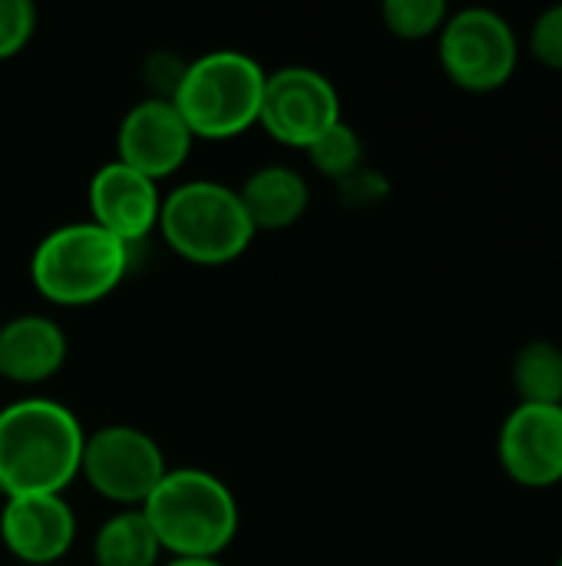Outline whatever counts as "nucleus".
I'll list each match as a JSON object with an SVG mask.
<instances>
[{"label": "nucleus", "instance_id": "nucleus-3", "mask_svg": "<svg viewBox=\"0 0 562 566\" xmlns=\"http://www.w3.org/2000/svg\"><path fill=\"white\" fill-rule=\"evenodd\" d=\"M265 70L242 50H209L182 66L172 83V106L192 139L225 143L258 126Z\"/></svg>", "mask_w": 562, "mask_h": 566}, {"label": "nucleus", "instance_id": "nucleus-18", "mask_svg": "<svg viewBox=\"0 0 562 566\" xmlns=\"http://www.w3.org/2000/svg\"><path fill=\"white\" fill-rule=\"evenodd\" d=\"M447 17H450V7L444 0H384L381 3L384 30L407 43L437 36Z\"/></svg>", "mask_w": 562, "mask_h": 566}, {"label": "nucleus", "instance_id": "nucleus-5", "mask_svg": "<svg viewBox=\"0 0 562 566\" xmlns=\"http://www.w3.org/2000/svg\"><path fill=\"white\" fill-rule=\"evenodd\" d=\"M156 232L189 265L219 269L248 252L255 229L238 189L215 179H189L162 196Z\"/></svg>", "mask_w": 562, "mask_h": 566}, {"label": "nucleus", "instance_id": "nucleus-14", "mask_svg": "<svg viewBox=\"0 0 562 566\" xmlns=\"http://www.w3.org/2000/svg\"><path fill=\"white\" fill-rule=\"evenodd\" d=\"M238 199L245 206V216L258 232H285L298 226L311 206V189L308 179L285 163H268L258 166L245 176L238 186Z\"/></svg>", "mask_w": 562, "mask_h": 566}, {"label": "nucleus", "instance_id": "nucleus-22", "mask_svg": "<svg viewBox=\"0 0 562 566\" xmlns=\"http://www.w3.org/2000/svg\"><path fill=\"white\" fill-rule=\"evenodd\" d=\"M556 566H562V554H560V560H556Z\"/></svg>", "mask_w": 562, "mask_h": 566}, {"label": "nucleus", "instance_id": "nucleus-19", "mask_svg": "<svg viewBox=\"0 0 562 566\" xmlns=\"http://www.w3.org/2000/svg\"><path fill=\"white\" fill-rule=\"evenodd\" d=\"M527 53L547 66L562 73V3L540 10L527 30Z\"/></svg>", "mask_w": 562, "mask_h": 566}, {"label": "nucleus", "instance_id": "nucleus-21", "mask_svg": "<svg viewBox=\"0 0 562 566\" xmlns=\"http://www.w3.org/2000/svg\"><path fill=\"white\" fill-rule=\"evenodd\" d=\"M159 566H225L222 560H202V557H166Z\"/></svg>", "mask_w": 562, "mask_h": 566}, {"label": "nucleus", "instance_id": "nucleus-13", "mask_svg": "<svg viewBox=\"0 0 562 566\" xmlns=\"http://www.w3.org/2000/svg\"><path fill=\"white\" fill-rule=\"evenodd\" d=\"M66 332L60 322L26 312L0 322V378L10 385H43L66 365Z\"/></svg>", "mask_w": 562, "mask_h": 566}, {"label": "nucleus", "instance_id": "nucleus-15", "mask_svg": "<svg viewBox=\"0 0 562 566\" xmlns=\"http://www.w3.org/2000/svg\"><path fill=\"white\" fill-rule=\"evenodd\" d=\"M162 560L166 554L139 507L116 511L93 534V564L96 566H159Z\"/></svg>", "mask_w": 562, "mask_h": 566}, {"label": "nucleus", "instance_id": "nucleus-8", "mask_svg": "<svg viewBox=\"0 0 562 566\" xmlns=\"http://www.w3.org/2000/svg\"><path fill=\"white\" fill-rule=\"evenodd\" d=\"M341 119V96L321 70L282 66L265 76L258 126L275 143L305 153Z\"/></svg>", "mask_w": 562, "mask_h": 566}, {"label": "nucleus", "instance_id": "nucleus-7", "mask_svg": "<svg viewBox=\"0 0 562 566\" xmlns=\"http://www.w3.org/2000/svg\"><path fill=\"white\" fill-rule=\"evenodd\" d=\"M169 464L152 434L136 424H106L86 434L79 478L119 511L142 507Z\"/></svg>", "mask_w": 562, "mask_h": 566}, {"label": "nucleus", "instance_id": "nucleus-17", "mask_svg": "<svg viewBox=\"0 0 562 566\" xmlns=\"http://www.w3.org/2000/svg\"><path fill=\"white\" fill-rule=\"evenodd\" d=\"M305 153H308L311 166H315L321 176L335 179V182H344V179H351L354 172L364 169V143H361L358 129H354L348 119L335 123V126H331L318 143H311Z\"/></svg>", "mask_w": 562, "mask_h": 566}, {"label": "nucleus", "instance_id": "nucleus-12", "mask_svg": "<svg viewBox=\"0 0 562 566\" xmlns=\"http://www.w3.org/2000/svg\"><path fill=\"white\" fill-rule=\"evenodd\" d=\"M0 541L23 566H60L76 544V514L63 494L10 497L0 511Z\"/></svg>", "mask_w": 562, "mask_h": 566}, {"label": "nucleus", "instance_id": "nucleus-6", "mask_svg": "<svg viewBox=\"0 0 562 566\" xmlns=\"http://www.w3.org/2000/svg\"><path fill=\"white\" fill-rule=\"evenodd\" d=\"M437 60L444 76L474 96L503 90L520 66L517 27L490 7L450 10L437 33Z\"/></svg>", "mask_w": 562, "mask_h": 566}, {"label": "nucleus", "instance_id": "nucleus-2", "mask_svg": "<svg viewBox=\"0 0 562 566\" xmlns=\"http://www.w3.org/2000/svg\"><path fill=\"white\" fill-rule=\"evenodd\" d=\"M139 511L166 557L219 560L242 524L232 488L202 468H169Z\"/></svg>", "mask_w": 562, "mask_h": 566}, {"label": "nucleus", "instance_id": "nucleus-1", "mask_svg": "<svg viewBox=\"0 0 562 566\" xmlns=\"http://www.w3.org/2000/svg\"><path fill=\"white\" fill-rule=\"evenodd\" d=\"M86 431L79 418L50 398H20L0 408V494H63L79 478Z\"/></svg>", "mask_w": 562, "mask_h": 566}, {"label": "nucleus", "instance_id": "nucleus-16", "mask_svg": "<svg viewBox=\"0 0 562 566\" xmlns=\"http://www.w3.org/2000/svg\"><path fill=\"white\" fill-rule=\"evenodd\" d=\"M517 405H562V345L533 338L520 345L510 365Z\"/></svg>", "mask_w": 562, "mask_h": 566}, {"label": "nucleus", "instance_id": "nucleus-20", "mask_svg": "<svg viewBox=\"0 0 562 566\" xmlns=\"http://www.w3.org/2000/svg\"><path fill=\"white\" fill-rule=\"evenodd\" d=\"M36 33V7L30 0H0V63L23 53Z\"/></svg>", "mask_w": 562, "mask_h": 566}, {"label": "nucleus", "instance_id": "nucleus-9", "mask_svg": "<svg viewBox=\"0 0 562 566\" xmlns=\"http://www.w3.org/2000/svg\"><path fill=\"white\" fill-rule=\"evenodd\" d=\"M497 461L517 488H560L562 405H513L497 431Z\"/></svg>", "mask_w": 562, "mask_h": 566}, {"label": "nucleus", "instance_id": "nucleus-4", "mask_svg": "<svg viewBox=\"0 0 562 566\" xmlns=\"http://www.w3.org/2000/svg\"><path fill=\"white\" fill-rule=\"evenodd\" d=\"M132 262V249L96 222H66L46 232L30 255V282L50 305L86 308L109 298Z\"/></svg>", "mask_w": 562, "mask_h": 566}, {"label": "nucleus", "instance_id": "nucleus-11", "mask_svg": "<svg viewBox=\"0 0 562 566\" xmlns=\"http://www.w3.org/2000/svg\"><path fill=\"white\" fill-rule=\"evenodd\" d=\"M89 202V222L126 242L129 249L142 239H149L159 226L162 209V189L159 182L139 176L136 169L109 159L103 163L86 189Z\"/></svg>", "mask_w": 562, "mask_h": 566}, {"label": "nucleus", "instance_id": "nucleus-10", "mask_svg": "<svg viewBox=\"0 0 562 566\" xmlns=\"http://www.w3.org/2000/svg\"><path fill=\"white\" fill-rule=\"evenodd\" d=\"M192 146L195 139L169 96L139 99L126 109L116 129V163L152 182L176 176L185 166Z\"/></svg>", "mask_w": 562, "mask_h": 566}]
</instances>
